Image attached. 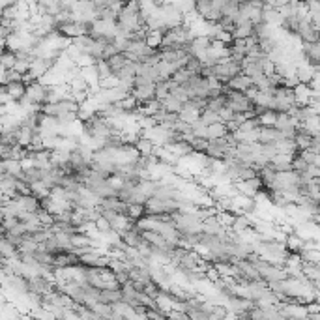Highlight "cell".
<instances>
[{
  "label": "cell",
  "mask_w": 320,
  "mask_h": 320,
  "mask_svg": "<svg viewBox=\"0 0 320 320\" xmlns=\"http://www.w3.org/2000/svg\"><path fill=\"white\" fill-rule=\"evenodd\" d=\"M226 95V105L234 114H242V113H247L253 109V103L249 101L245 94H242V92H232V90H226L225 92Z\"/></svg>",
  "instance_id": "1"
},
{
  "label": "cell",
  "mask_w": 320,
  "mask_h": 320,
  "mask_svg": "<svg viewBox=\"0 0 320 320\" xmlns=\"http://www.w3.org/2000/svg\"><path fill=\"white\" fill-rule=\"evenodd\" d=\"M301 55L303 60L309 62L315 70H319V60H320V43H301Z\"/></svg>",
  "instance_id": "2"
},
{
  "label": "cell",
  "mask_w": 320,
  "mask_h": 320,
  "mask_svg": "<svg viewBox=\"0 0 320 320\" xmlns=\"http://www.w3.org/2000/svg\"><path fill=\"white\" fill-rule=\"evenodd\" d=\"M292 154H275L270 159V167H272L275 172H286V170H292Z\"/></svg>",
  "instance_id": "3"
},
{
  "label": "cell",
  "mask_w": 320,
  "mask_h": 320,
  "mask_svg": "<svg viewBox=\"0 0 320 320\" xmlns=\"http://www.w3.org/2000/svg\"><path fill=\"white\" fill-rule=\"evenodd\" d=\"M253 86V81L249 79V77H245L244 73H240V75H236L234 79H230L228 83L225 84V88H223V94H225L226 90H232V92H245L247 88H251Z\"/></svg>",
  "instance_id": "4"
},
{
  "label": "cell",
  "mask_w": 320,
  "mask_h": 320,
  "mask_svg": "<svg viewBox=\"0 0 320 320\" xmlns=\"http://www.w3.org/2000/svg\"><path fill=\"white\" fill-rule=\"evenodd\" d=\"M292 94H294V105L298 107H307L309 101H311V90H309L307 84L298 83L294 88H292Z\"/></svg>",
  "instance_id": "5"
},
{
  "label": "cell",
  "mask_w": 320,
  "mask_h": 320,
  "mask_svg": "<svg viewBox=\"0 0 320 320\" xmlns=\"http://www.w3.org/2000/svg\"><path fill=\"white\" fill-rule=\"evenodd\" d=\"M0 167L4 169V172H6L8 176L17 178V180H21V176H23V167H21V161L2 159V161H0Z\"/></svg>",
  "instance_id": "6"
},
{
  "label": "cell",
  "mask_w": 320,
  "mask_h": 320,
  "mask_svg": "<svg viewBox=\"0 0 320 320\" xmlns=\"http://www.w3.org/2000/svg\"><path fill=\"white\" fill-rule=\"evenodd\" d=\"M163 30H148L146 32V38H144V43H146V47L154 49V51H157V49L161 47V41H163Z\"/></svg>",
  "instance_id": "7"
},
{
  "label": "cell",
  "mask_w": 320,
  "mask_h": 320,
  "mask_svg": "<svg viewBox=\"0 0 320 320\" xmlns=\"http://www.w3.org/2000/svg\"><path fill=\"white\" fill-rule=\"evenodd\" d=\"M97 301L107 303V305H114V303L122 301V294H120V290H107L105 288V290H99Z\"/></svg>",
  "instance_id": "8"
},
{
  "label": "cell",
  "mask_w": 320,
  "mask_h": 320,
  "mask_svg": "<svg viewBox=\"0 0 320 320\" xmlns=\"http://www.w3.org/2000/svg\"><path fill=\"white\" fill-rule=\"evenodd\" d=\"M226 135L225 124H213L206 128V141H217V139H223Z\"/></svg>",
  "instance_id": "9"
},
{
  "label": "cell",
  "mask_w": 320,
  "mask_h": 320,
  "mask_svg": "<svg viewBox=\"0 0 320 320\" xmlns=\"http://www.w3.org/2000/svg\"><path fill=\"white\" fill-rule=\"evenodd\" d=\"M133 148L139 152L141 157H146V155H152V152H154V142L148 141V139H142V137H139L137 142L133 144Z\"/></svg>",
  "instance_id": "10"
},
{
  "label": "cell",
  "mask_w": 320,
  "mask_h": 320,
  "mask_svg": "<svg viewBox=\"0 0 320 320\" xmlns=\"http://www.w3.org/2000/svg\"><path fill=\"white\" fill-rule=\"evenodd\" d=\"M126 62H128V60L124 58L122 53L114 55V56H111V58H107V64H109V68H111V73H113V75H118V71L126 66Z\"/></svg>",
  "instance_id": "11"
},
{
  "label": "cell",
  "mask_w": 320,
  "mask_h": 320,
  "mask_svg": "<svg viewBox=\"0 0 320 320\" xmlns=\"http://www.w3.org/2000/svg\"><path fill=\"white\" fill-rule=\"evenodd\" d=\"M15 62H17V56H15V53H12V51H4L2 55H0V66L4 68L6 71L13 70V66H15Z\"/></svg>",
  "instance_id": "12"
},
{
  "label": "cell",
  "mask_w": 320,
  "mask_h": 320,
  "mask_svg": "<svg viewBox=\"0 0 320 320\" xmlns=\"http://www.w3.org/2000/svg\"><path fill=\"white\" fill-rule=\"evenodd\" d=\"M126 215L130 217L133 223H137L139 219H142V217H144V206H141V204H128Z\"/></svg>",
  "instance_id": "13"
},
{
  "label": "cell",
  "mask_w": 320,
  "mask_h": 320,
  "mask_svg": "<svg viewBox=\"0 0 320 320\" xmlns=\"http://www.w3.org/2000/svg\"><path fill=\"white\" fill-rule=\"evenodd\" d=\"M199 122L204 124L206 128H208V126H213V124H221V122H219V116H217V113H212V111H208V109H204V111L201 113Z\"/></svg>",
  "instance_id": "14"
},
{
  "label": "cell",
  "mask_w": 320,
  "mask_h": 320,
  "mask_svg": "<svg viewBox=\"0 0 320 320\" xmlns=\"http://www.w3.org/2000/svg\"><path fill=\"white\" fill-rule=\"evenodd\" d=\"M225 105H226V95L221 94V95H217V97H213V99H210L208 105H206V109L212 111V113H219Z\"/></svg>",
  "instance_id": "15"
},
{
  "label": "cell",
  "mask_w": 320,
  "mask_h": 320,
  "mask_svg": "<svg viewBox=\"0 0 320 320\" xmlns=\"http://www.w3.org/2000/svg\"><path fill=\"white\" fill-rule=\"evenodd\" d=\"M296 155L300 159H303V161L311 167H319V163H320L319 154H313V152H309V150H301V152H298Z\"/></svg>",
  "instance_id": "16"
},
{
  "label": "cell",
  "mask_w": 320,
  "mask_h": 320,
  "mask_svg": "<svg viewBox=\"0 0 320 320\" xmlns=\"http://www.w3.org/2000/svg\"><path fill=\"white\" fill-rule=\"evenodd\" d=\"M95 71H97L99 81L113 75V73H111V68H109V64H107V60H97V62H95Z\"/></svg>",
  "instance_id": "17"
},
{
  "label": "cell",
  "mask_w": 320,
  "mask_h": 320,
  "mask_svg": "<svg viewBox=\"0 0 320 320\" xmlns=\"http://www.w3.org/2000/svg\"><path fill=\"white\" fill-rule=\"evenodd\" d=\"M94 225H95V230H99L101 234H107V232L111 230V225L107 223V221H105V219H103V217H99V219L95 221Z\"/></svg>",
  "instance_id": "18"
},
{
  "label": "cell",
  "mask_w": 320,
  "mask_h": 320,
  "mask_svg": "<svg viewBox=\"0 0 320 320\" xmlns=\"http://www.w3.org/2000/svg\"><path fill=\"white\" fill-rule=\"evenodd\" d=\"M167 320H189V317L186 313H180V311H169L167 313Z\"/></svg>",
  "instance_id": "19"
},
{
  "label": "cell",
  "mask_w": 320,
  "mask_h": 320,
  "mask_svg": "<svg viewBox=\"0 0 320 320\" xmlns=\"http://www.w3.org/2000/svg\"><path fill=\"white\" fill-rule=\"evenodd\" d=\"M307 320H320V313H309Z\"/></svg>",
  "instance_id": "20"
}]
</instances>
